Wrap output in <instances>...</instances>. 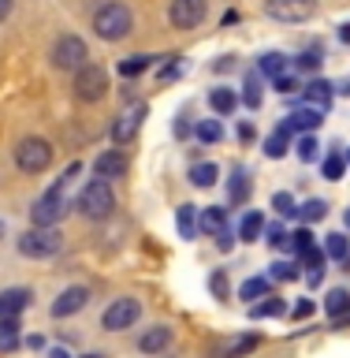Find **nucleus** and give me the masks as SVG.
Wrapping results in <instances>:
<instances>
[{
  "label": "nucleus",
  "mask_w": 350,
  "mask_h": 358,
  "mask_svg": "<svg viewBox=\"0 0 350 358\" xmlns=\"http://www.w3.org/2000/svg\"><path fill=\"white\" fill-rule=\"evenodd\" d=\"M134 19H131V8L119 4V0H108L94 11V34L101 41H123L131 34Z\"/></svg>",
  "instance_id": "1"
},
{
  "label": "nucleus",
  "mask_w": 350,
  "mask_h": 358,
  "mask_svg": "<svg viewBox=\"0 0 350 358\" xmlns=\"http://www.w3.org/2000/svg\"><path fill=\"white\" fill-rule=\"evenodd\" d=\"M75 209L82 213L86 220H105L112 209H116V194H112V183L108 179H89V183L78 190V198H75Z\"/></svg>",
  "instance_id": "2"
},
{
  "label": "nucleus",
  "mask_w": 350,
  "mask_h": 358,
  "mask_svg": "<svg viewBox=\"0 0 350 358\" xmlns=\"http://www.w3.org/2000/svg\"><path fill=\"white\" fill-rule=\"evenodd\" d=\"M15 250L22 257H34V262H45V257H56L64 250V235L60 228H30L15 239Z\"/></svg>",
  "instance_id": "3"
},
{
  "label": "nucleus",
  "mask_w": 350,
  "mask_h": 358,
  "mask_svg": "<svg viewBox=\"0 0 350 358\" xmlns=\"http://www.w3.org/2000/svg\"><path fill=\"white\" fill-rule=\"evenodd\" d=\"M49 164H52V145L38 138V134H30V138H22L15 145V168L22 176H41Z\"/></svg>",
  "instance_id": "4"
},
{
  "label": "nucleus",
  "mask_w": 350,
  "mask_h": 358,
  "mask_svg": "<svg viewBox=\"0 0 350 358\" xmlns=\"http://www.w3.org/2000/svg\"><path fill=\"white\" fill-rule=\"evenodd\" d=\"M86 60H89V49L78 34H64V38H56L52 49H49V64L56 71H78Z\"/></svg>",
  "instance_id": "5"
},
{
  "label": "nucleus",
  "mask_w": 350,
  "mask_h": 358,
  "mask_svg": "<svg viewBox=\"0 0 350 358\" xmlns=\"http://www.w3.org/2000/svg\"><path fill=\"white\" fill-rule=\"evenodd\" d=\"M108 94V71L94 60H86L75 71V97L78 101H101Z\"/></svg>",
  "instance_id": "6"
},
{
  "label": "nucleus",
  "mask_w": 350,
  "mask_h": 358,
  "mask_svg": "<svg viewBox=\"0 0 350 358\" xmlns=\"http://www.w3.org/2000/svg\"><path fill=\"white\" fill-rule=\"evenodd\" d=\"M67 209H71V201H67L64 190H49L45 198L34 201V209H30V220H34V228H56L64 217H67Z\"/></svg>",
  "instance_id": "7"
},
{
  "label": "nucleus",
  "mask_w": 350,
  "mask_h": 358,
  "mask_svg": "<svg viewBox=\"0 0 350 358\" xmlns=\"http://www.w3.org/2000/svg\"><path fill=\"white\" fill-rule=\"evenodd\" d=\"M138 317H142V302L123 295V299L105 306V313H101V329L105 332H123V329H131V324H138Z\"/></svg>",
  "instance_id": "8"
},
{
  "label": "nucleus",
  "mask_w": 350,
  "mask_h": 358,
  "mask_svg": "<svg viewBox=\"0 0 350 358\" xmlns=\"http://www.w3.org/2000/svg\"><path fill=\"white\" fill-rule=\"evenodd\" d=\"M145 116H150V105L145 101H134V105H127L116 116V123H112V145H127V142H134V134H138V127L145 123Z\"/></svg>",
  "instance_id": "9"
},
{
  "label": "nucleus",
  "mask_w": 350,
  "mask_h": 358,
  "mask_svg": "<svg viewBox=\"0 0 350 358\" xmlns=\"http://www.w3.org/2000/svg\"><path fill=\"white\" fill-rule=\"evenodd\" d=\"M265 15L276 22H306L317 15V0H265Z\"/></svg>",
  "instance_id": "10"
},
{
  "label": "nucleus",
  "mask_w": 350,
  "mask_h": 358,
  "mask_svg": "<svg viewBox=\"0 0 350 358\" xmlns=\"http://www.w3.org/2000/svg\"><path fill=\"white\" fill-rule=\"evenodd\" d=\"M209 15V0H172L168 4V22L172 30H194Z\"/></svg>",
  "instance_id": "11"
},
{
  "label": "nucleus",
  "mask_w": 350,
  "mask_h": 358,
  "mask_svg": "<svg viewBox=\"0 0 350 358\" xmlns=\"http://www.w3.org/2000/svg\"><path fill=\"white\" fill-rule=\"evenodd\" d=\"M86 302H89V287H82V284H71V287H64L60 295H56V302L49 306V313H52L56 321H64V317H71V313L86 310Z\"/></svg>",
  "instance_id": "12"
},
{
  "label": "nucleus",
  "mask_w": 350,
  "mask_h": 358,
  "mask_svg": "<svg viewBox=\"0 0 350 358\" xmlns=\"http://www.w3.org/2000/svg\"><path fill=\"white\" fill-rule=\"evenodd\" d=\"M34 302V291L30 287H4L0 291V321H11V317H22Z\"/></svg>",
  "instance_id": "13"
},
{
  "label": "nucleus",
  "mask_w": 350,
  "mask_h": 358,
  "mask_svg": "<svg viewBox=\"0 0 350 358\" xmlns=\"http://www.w3.org/2000/svg\"><path fill=\"white\" fill-rule=\"evenodd\" d=\"M172 340H175V332L168 329V324H153V329H145L138 336V351L142 355H161V351L172 347Z\"/></svg>",
  "instance_id": "14"
},
{
  "label": "nucleus",
  "mask_w": 350,
  "mask_h": 358,
  "mask_svg": "<svg viewBox=\"0 0 350 358\" xmlns=\"http://www.w3.org/2000/svg\"><path fill=\"white\" fill-rule=\"evenodd\" d=\"M94 172H97V179H123L127 176V157H123L119 150H108V153H101L97 161H94Z\"/></svg>",
  "instance_id": "15"
},
{
  "label": "nucleus",
  "mask_w": 350,
  "mask_h": 358,
  "mask_svg": "<svg viewBox=\"0 0 350 358\" xmlns=\"http://www.w3.org/2000/svg\"><path fill=\"white\" fill-rule=\"evenodd\" d=\"M291 131H302V134H309V131H317L321 123H324V112L321 108H313V105H302V108H295L291 116L284 120Z\"/></svg>",
  "instance_id": "16"
},
{
  "label": "nucleus",
  "mask_w": 350,
  "mask_h": 358,
  "mask_svg": "<svg viewBox=\"0 0 350 358\" xmlns=\"http://www.w3.org/2000/svg\"><path fill=\"white\" fill-rule=\"evenodd\" d=\"M302 97H306V105H313V108H328L332 105V97H335V86L328 83V78H313V83L302 90Z\"/></svg>",
  "instance_id": "17"
},
{
  "label": "nucleus",
  "mask_w": 350,
  "mask_h": 358,
  "mask_svg": "<svg viewBox=\"0 0 350 358\" xmlns=\"http://www.w3.org/2000/svg\"><path fill=\"white\" fill-rule=\"evenodd\" d=\"M198 231L205 235H220L228 231V213H224V206H205L198 213Z\"/></svg>",
  "instance_id": "18"
},
{
  "label": "nucleus",
  "mask_w": 350,
  "mask_h": 358,
  "mask_svg": "<svg viewBox=\"0 0 350 358\" xmlns=\"http://www.w3.org/2000/svg\"><path fill=\"white\" fill-rule=\"evenodd\" d=\"M228 198H231V206H246V198H250V172L246 168H231Z\"/></svg>",
  "instance_id": "19"
},
{
  "label": "nucleus",
  "mask_w": 350,
  "mask_h": 358,
  "mask_svg": "<svg viewBox=\"0 0 350 358\" xmlns=\"http://www.w3.org/2000/svg\"><path fill=\"white\" fill-rule=\"evenodd\" d=\"M235 105H239V94H235L231 86H217V90H209V108L217 112V116H231Z\"/></svg>",
  "instance_id": "20"
},
{
  "label": "nucleus",
  "mask_w": 350,
  "mask_h": 358,
  "mask_svg": "<svg viewBox=\"0 0 350 358\" xmlns=\"http://www.w3.org/2000/svg\"><path fill=\"white\" fill-rule=\"evenodd\" d=\"M261 235H265V213H261V209H250V213L239 220V239H242V243H257Z\"/></svg>",
  "instance_id": "21"
},
{
  "label": "nucleus",
  "mask_w": 350,
  "mask_h": 358,
  "mask_svg": "<svg viewBox=\"0 0 350 358\" xmlns=\"http://www.w3.org/2000/svg\"><path fill=\"white\" fill-rule=\"evenodd\" d=\"M324 313L335 317V321H343L350 313V291L347 287H332L328 295H324Z\"/></svg>",
  "instance_id": "22"
},
{
  "label": "nucleus",
  "mask_w": 350,
  "mask_h": 358,
  "mask_svg": "<svg viewBox=\"0 0 350 358\" xmlns=\"http://www.w3.org/2000/svg\"><path fill=\"white\" fill-rule=\"evenodd\" d=\"M287 150H291V127L279 123V131H272L265 138V153L272 157V161H279V157H287Z\"/></svg>",
  "instance_id": "23"
},
{
  "label": "nucleus",
  "mask_w": 350,
  "mask_h": 358,
  "mask_svg": "<svg viewBox=\"0 0 350 358\" xmlns=\"http://www.w3.org/2000/svg\"><path fill=\"white\" fill-rule=\"evenodd\" d=\"M239 101H242L246 108H261V101H265V94H261V71H250V75H246Z\"/></svg>",
  "instance_id": "24"
},
{
  "label": "nucleus",
  "mask_w": 350,
  "mask_h": 358,
  "mask_svg": "<svg viewBox=\"0 0 350 358\" xmlns=\"http://www.w3.org/2000/svg\"><path fill=\"white\" fill-rule=\"evenodd\" d=\"M268 291H272V280H268V276H250V280H242L239 299H246V302H261Z\"/></svg>",
  "instance_id": "25"
},
{
  "label": "nucleus",
  "mask_w": 350,
  "mask_h": 358,
  "mask_svg": "<svg viewBox=\"0 0 350 358\" xmlns=\"http://www.w3.org/2000/svg\"><path fill=\"white\" fill-rule=\"evenodd\" d=\"M287 306H284V299H276V295H265V302H254L250 306V317L254 321H261V317H284Z\"/></svg>",
  "instance_id": "26"
},
{
  "label": "nucleus",
  "mask_w": 350,
  "mask_h": 358,
  "mask_svg": "<svg viewBox=\"0 0 350 358\" xmlns=\"http://www.w3.org/2000/svg\"><path fill=\"white\" fill-rule=\"evenodd\" d=\"M175 224H179V235H183V239H194L198 235V209L194 206H179L175 209Z\"/></svg>",
  "instance_id": "27"
},
{
  "label": "nucleus",
  "mask_w": 350,
  "mask_h": 358,
  "mask_svg": "<svg viewBox=\"0 0 350 358\" xmlns=\"http://www.w3.org/2000/svg\"><path fill=\"white\" fill-rule=\"evenodd\" d=\"M19 317H11V321H0V355H11L19 347Z\"/></svg>",
  "instance_id": "28"
},
{
  "label": "nucleus",
  "mask_w": 350,
  "mask_h": 358,
  "mask_svg": "<svg viewBox=\"0 0 350 358\" xmlns=\"http://www.w3.org/2000/svg\"><path fill=\"white\" fill-rule=\"evenodd\" d=\"M217 176H220V168L212 161H198L194 168H190V183H194V187H212V183H217Z\"/></svg>",
  "instance_id": "29"
},
{
  "label": "nucleus",
  "mask_w": 350,
  "mask_h": 358,
  "mask_svg": "<svg viewBox=\"0 0 350 358\" xmlns=\"http://www.w3.org/2000/svg\"><path fill=\"white\" fill-rule=\"evenodd\" d=\"M298 257L295 262H272L268 265V280H272V284H287V280H298Z\"/></svg>",
  "instance_id": "30"
},
{
  "label": "nucleus",
  "mask_w": 350,
  "mask_h": 358,
  "mask_svg": "<svg viewBox=\"0 0 350 358\" xmlns=\"http://www.w3.org/2000/svg\"><path fill=\"white\" fill-rule=\"evenodd\" d=\"M194 134H198V142L217 145V142L224 138V127H220V120H198V123H194Z\"/></svg>",
  "instance_id": "31"
},
{
  "label": "nucleus",
  "mask_w": 350,
  "mask_h": 358,
  "mask_svg": "<svg viewBox=\"0 0 350 358\" xmlns=\"http://www.w3.org/2000/svg\"><path fill=\"white\" fill-rule=\"evenodd\" d=\"M257 71L268 75V78L284 75V71H287V56H284V52H265L261 60H257Z\"/></svg>",
  "instance_id": "32"
},
{
  "label": "nucleus",
  "mask_w": 350,
  "mask_h": 358,
  "mask_svg": "<svg viewBox=\"0 0 350 358\" xmlns=\"http://www.w3.org/2000/svg\"><path fill=\"white\" fill-rule=\"evenodd\" d=\"M324 254L335 257V262H343V257L350 254V239L343 231H332V235H324Z\"/></svg>",
  "instance_id": "33"
},
{
  "label": "nucleus",
  "mask_w": 350,
  "mask_h": 358,
  "mask_svg": "<svg viewBox=\"0 0 350 358\" xmlns=\"http://www.w3.org/2000/svg\"><path fill=\"white\" fill-rule=\"evenodd\" d=\"M298 217L306 220V224H317L328 217V201H321V198H309V201H302L298 206Z\"/></svg>",
  "instance_id": "34"
},
{
  "label": "nucleus",
  "mask_w": 350,
  "mask_h": 358,
  "mask_svg": "<svg viewBox=\"0 0 350 358\" xmlns=\"http://www.w3.org/2000/svg\"><path fill=\"white\" fill-rule=\"evenodd\" d=\"M261 239L272 246V250H287V254H291V235L279 228V224H265V235H261Z\"/></svg>",
  "instance_id": "35"
},
{
  "label": "nucleus",
  "mask_w": 350,
  "mask_h": 358,
  "mask_svg": "<svg viewBox=\"0 0 350 358\" xmlns=\"http://www.w3.org/2000/svg\"><path fill=\"white\" fill-rule=\"evenodd\" d=\"M321 172H324V179H332V183H335V179H343L347 157H343V153H328V157L321 161Z\"/></svg>",
  "instance_id": "36"
},
{
  "label": "nucleus",
  "mask_w": 350,
  "mask_h": 358,
  "mask_svg": "<svg viewBox=\"0 0 350 358\" xmlns=\"http://www.w3.org/2000/svg\"><path fill=\"white\" fill-rule=\"evenodd\" d=\"M150 64H153V56H127V60L119 64V75L123 78H134V75H142V71H150Z\"/></svg>",
  "instance_id": "37"
},
{
  "label": "nucleus",
  "mask_w": 350,
  "mask_h": 358,
  "mask_svg": "<svg viewBox=\"0 0 350 358\" xmlns=\"http://www.w3.org/2000/svg\"><path fill=\"white\" fill-rule=\"evenodd\" d=\"M295 150H298V161H306V164H313L321 157V145H317V138L313 134H302V138L295 142Z\"/></svg>",
  "instance_id": "38"
},
{
  "label": "nucleus",
  "mask_w": 350,
  "mask_h": 358,
  "mask_svg": "<svg viewBox=\"0 0 350 358\" xmlns=\"http://www.w3.org/2000/svg\"><path fill=\"white\" fill-rule=\"evenodd\" d=\"M324 262H328L324 246H309V250L298 254V265H302V268H313V273H317V268H324Z\"/></svg>",
  "instance_id": "39"
},
{
  "label": "nucleus",
  "mask_w": 350,
  "mask_h": 358,
  "mask_svg": "<svg viewBox=\"0 0 350 358\" xmlns=\"http://www.w3.org/2000/svg\"><path fill=\"white\" fill-rule=\"evenodd\" d=\"M272 209L279 213L284 220L298 217V206H295V194H287V190H279V194H272Z\"/></svg>",
  "instance_id": "40"
},
{
  "label": "nucleus",
  "mask_w": 350,
  "mask_h": 358,
  "mask_svg": "<svg viewBox=\"0 0 350 358\" xmlns=\"http://www.w3.org/2000/svg\"><path fill=\"white\" fill-rule=\"evenodd\" d=\"M309 246H317V243H313V231L309 228H295V231H291V254H302V250H309Z\"/></svg>",
  "instance_id": "41"
},
{
  "label": "nucleus",
  "mask_w": 350,
  "mask_h": 358,
  "mask_svg": "<svg viewBox=\"0 0 350 358\" xmlns=\"http://www.w3.org/2000/svg\"><path fill=\"white\" fill-rule=\"evenodd\" d=\"M321 67V52L317 49H306L302 56H295V71H317Z\"/></svg>",
  "instance_id": "42"
},
{
  "label": "nucleus",
  "mask_w": 350,
  "mask_h": 358,
  "mask_svg": "<svg viewBox=\"0 0 350 358\" xmlns=\"http://www.w3.org/2000/svg\"><path fill=\"white\" fill-rule=\"evenodd\" d=\"M272 86H276V94H295V90H302V83H298V75H276L272 78Z\"/></svg>",
  "instance_id": "43"
},
{
  "label": "nucleus",
  "mask_w": 350,
  "mask_h": 358,
  "mask_svg": "<svg viewBox=\"0 0 350 358\" xmlns=\"http://www.w3.org/2000/svg\"><path fill=\"white\" fill-rule=\"evenodd\" d=\"M254 347H257V336H246V340H239V343H231V358H242V355H250L254 351Z\"/></svg>",
  "instance_id": "44"
},
{
  "label": "nucleus",
  "mask_w": 350,
  "mask_h": 358,
  "mask_svg": "<svg viewBox=\"0 0 350 358\" xmlns=\"http://www.w3.org/2000/svg\"><path fill=\"white\" fill-rule=\"evenodd\" d=\"M212 291H217V299H228V273L224 268L212 273Z\"/></svg>",
  "instance_id": "45"
},
{
  "label": "nucleus",
  "mask_w": 350,
  "mask_h": 358,
  "mask_svg": "<svg viewBox=\"0 0 350 358\" xmlns=\"http://www.w3.org/2000/svg\"><path fill=\"white\" fill-rule=\"evenodd\" d=\"M183 75V64H168V67H161V83H168V78H179Z\"/></svg>",
  "instance_id": "46"
},
{
  "label": "nucleus",
  "mask_w": 350,
  "mask_h": 358,
  "mask_svg": "<svg viewBox=\"0 0 350 358\" xmlns=\"http://www.w3.org/2000/svg\"><path fill=\"white\" fill-rule=\"evenodd\" d=\"M217 246H220V250H231V246H235V239H231V228L217 235Z\"/></svg>",
  "instance_id": "47"
},
{
  "label": "nucleus",
  "mask_w": 350,
  "mask_h": 358,
  "mask_svg": "<svg viewBox=\"0 0 350 358\" xmlns=\"http://www.w3.org/2000/svg\"><path fill=\"white\" fill-rule=\"evenodd\" d=\"M309 313H313V302H309V299H302L298 306H295V317H309Z\"/></svg>",
  "instance_id": "48"
},
{
  "label": "nucleus",
  "mask_w": 350,
  "mask_h": 358,
  "mask_svg": "<svg viewBox=\"0 0 350 358\" xmlns=\"http://www.w3.org/2000/svg\"><path fill=\"white\" fill-rule=\"evenodd\" d=\"M175 134H179V138H187V134H190V123H187V116H179V120H175Z\"/></svg>",
  "instance_id": "49"
},
{
  "label": "nucleus",
  "mask_w": 350,
  "mask_h": 358,
  "mask_svg": "<svg viewBox=\"0 0 350 358\" xmlns=\"http://www.w3.org/2000/svg\"><path fill=\"white\" fill-rule=\"evenodd\" d=\"M231 67H235V56H220L217 60V71H231Z\"/></svg>",
  "instance_id": "50"
},
{
  "label": "nucleus",
  "mask_w": 350,
  "mask_h": 358,
  "mask_svg": "<svg viewBox=\"0 0 350 358\" xmlns=\"http://www.w3.org/2000/svg\"><path fill=\"white\" fill-rule=\"evenodd\" d=\"M239 138H242V142L254 138V127H250V123H242V127H239Z\"/></svg>",
  "instance_id": "51"
},
{
  "label": "nucleus",
  "mask_w": 350,
  "mask_h": 358,
  "mask_svg": "<svg viewBox=\"0 0 350 358\" xmlns=\"http://www.w3.org/2000/svg\"><path fill=\"white\" fill-rule=\"evenodd\" d=\"M11 15V0H0V22H4Z\"/></svg>",
  "instance_id": "52"
},
{
  "label": "nucleus",
  "mask_w": 350,
  "mask_h": 358,
  "mask_svg": "<svg viewBox=\"0 0 350 358\" xmlns=\"http://www.w3.org/2000/svg\"><path fill=\"white\" fill-rule=\"evenodd\" d=\"M340 41H347V45H350V22H343V27H340Z\"/></svg>",
  "instance_id": "53"
},
{
  "label": "nucleus",
  "mask_w": 350,
  "mask_h": 358,
  "mask_svg": "<svg viewBox=\"0 0 350 358\" xmlns=\"http://www.w3.org/2000/svg\"><path fill=\"white\" fill-rule=\"evenodd\" d=\"M335 94H343V97H350V78H347V83H340V86H335Z\"/></svg>",
  "instance_id": "54"
},
{
  "label": "nucleus",
  "mask_w": 350,
  "mask_h": 358,
  "mask_svg": "<svg viewBox=\"0 0 350 358\" xmlns=\"http://www.w3.org/2000/svg\"><path fill=\"white\" fill-rule=\"evenodd\" d=\"M49 358H71V355H67L64 347H52V351H49Z\"/></svg>",
  "instance_id": "55"
},
{
  "label": "nucleus",
  "mask_w": 350,
  "mask_h": 358,
  "mask_svg": "<svg viewBox=\"0 0 350 358\" xmlns=\"http://www.w3.org/2000/svg\"><path fill=\"white\" fill-rule=\"evenodd\" d=\"M82 358H105V355H97V351H89V355H82Z\"/></svg>",
  "instance_id": "56"
},
{
  "label": "nucleus",
  "mask_w": 350,
  "mask_h": 358,
  "mask_svg": "<svg viewBox=\"0 0 350 358\" xmlns=\"http://www.w3.org/2000/svg\"><path fill=\"white\" fill-rule=\"evenodd\" d=\"M343 268H347V273H350V254H347V257H343Z\"/></svg>",
  "instance_id": "57"
},
{
  "label": "nucleus",
  "mask_w": 350,
  "mask_h": 358,
  "mask_svg": "<svg viewBox=\"0 0 350 358\" xmlns=\"http://www.w3.org/2000/svg\"><path fill=\"white\" fill-rule=\"evenodd\" d=\"M347 228H350V209H347Z\"/></svg>",
  "instance_id": "58"
},
{
  "label": "nucleus",
  "mask_w": 350,
  "mask_h": 358,
  "mask_svg": "<svg viewBox=\"0 0 350 358\" xmlns=\"http://www.w3.org/2000/svg\"><path fill=\"white\" fill-rule=\"evenodd\" d=\"M0 235H4V220H0Z\"/></svg>",
  "instance_id": "59"
},
{
  "label": "nucleus",
  "mask_w": 350,
  "mask_h": 358,
  "mask_svg": "<svg viewBox=\"0 0 350 358\" xmlns=\"http://www.w3.org/2000/svg\"><path fill=\"white\" fill-rule=\"evenodd\" d=\"M347 164H350V153H347Z\"/></svg>",
  "instance_id": "60"
}]
</instances>
